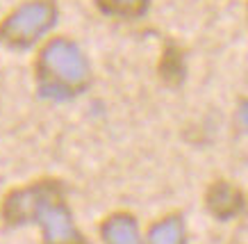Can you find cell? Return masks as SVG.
Wrapping results in <instances>:
<instances>
[{"mask_svg":"<svg viewBox=\"0 0 248 244\" xmlns=\"http://www.w3.org/2000/svg\"><path fill=\"white\" fill-rule=\"evenodd\" d=\"M178 226H164L157 235V244H178Z\"/></svg>","mask_w":248,"mask_h":244,"instance_id":"obj_1","label":"cell"},{"mask_svg":"<svg viewBox=\"0 0 248 244\" xmlns=\"http://www.w3.org/2000/svg\"><path fill=\"white\" fill-rule=\"evenodd\" d=\"M112 237H116V240H114V244H135L132 233H130V230H123V226H114V228H112Z\"/></svg>","mask_w":248,"mask_h":244,"instance_id":"obj_2","label":"cell"}]
</instances>
